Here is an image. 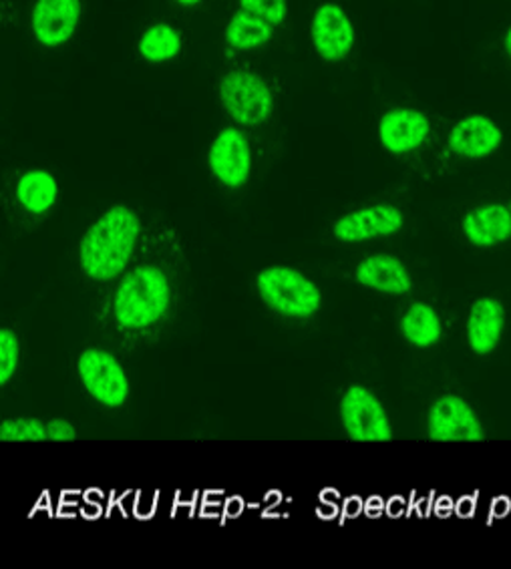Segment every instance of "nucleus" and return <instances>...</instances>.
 <instances>
[{
    "label": "nucleus",
    "instance_id": "nucleus-1",
    "mask_svg": "<svg viewBox=\"0 0 511 569\" xmlns=\"http://www.w3.org/2000/svg\"><path fill=\"white\" fill-rule=\"evenodd\" d=\"M141 223L133 211L116 206L101 216L81 240L79 258L86 274L111 280L123 272L138 242Z\"/></svg>",
    "mask_w": 511,
    "mask_h": 569
},
{
    "label": "nucleus",
    "instance_id": "nucleus-10",
    "mask_svg": "<svg viewBox=\"0 0 511 569\" xmlns=\"http://www.w3.org/2000/svg\"><path fill=\"white\" fill-rule=\"evenodd\" d=\"M81 0H37L32 9V32L44 47H59L76 34Z\"/></svg>",
    "mask_w": 511,
    "mask_h": 569
},
{
    "label": "nucleus",
    "instance_id": "nucleus-2",
    "mask_svg": "<svg viewBox=\"0 0 511 569\" xmlns=\"http://www.w3.org/2000/svg\"><path fill=\"white\" fill-rule=\"evenodd\" d=\"M170 305V284L160 268L141 266L129 272L116 296V318L123 328H146Z\"/></svg>",
    "mask_w": 511,
    "mask_h": 569
},
{
    "label": "nucleus",
    "instance_id": "nucleus-16",
    "mask_svg": "<svg viewBox=\"0 0 511 569\" xmlns=\"http://www.w3.org/2000/svg\"><path fill=\"white\" fill-rule=\"evenodd\" d=\"M357 280L367 288H373L387 295H405L413 286L411 276L407 274L405 266L391 256L367 258L357 270Z\"/></svg>",
    "mask_w": 511,
    "mask_h": 569
},
{
    "label": "nucleus",
    "instance_id": "nucleus-22",
    "mask_svg": "<svg viewBox=\"0 0 511 569\" xmlns=\"http://www.w3.org/2000/svg\"><path fill=\"white\" fill-rule=\"evenodd\" d=\"M19 365V340L11 330L0 332V385L11 380Z\"/></svg>",
    "mask_w": 511,
    "mask_h": 569
},
{
    "label": "nucleus",
    "instance_id": "nucleus-5",
    "mask_svg": "<svg viewBox=\"0 0 511 569\" xmlns=\"http://www.w3.org/2000/svg\"><path fill=\"white\" fill-rule=\"evenodd\" d=\"M342 425L352 441L359 443H384L393 439L391 425L381 402L373 392L362 387H351L342 397Z\"/></svg>",
    "mask_w": 511,
    "mask_h": 569
},
{
    "label": "nucleus",
    "instance_id": "nucleus-13",
    "mask_svg": "<svg viewBox=\"0 0 511 569\" xmlns=\"http://www.w3.org/2000/svg\"><path fill=\"white\" fill-rule=\"evenodd\" d=\"M503 141L498 123L485 116H469L461 119L449 133V148L461 158L481 159L491 156Z\"/></svg>",
    "mask_w": 511,
    "mask_h": 569
},
{
    "label": "nucleus",
    "instance_id": "nucleus-18",
    "mask_svg": "<svg viewBox=\"0 0 511 569\" xmlns=\"http://www.w3.org/2000/svg\"><path fill=\"white\" fill-rule=\"evenodd\" d=\"M57 193L59 188L53 176L39 169L24 173L17 186V198L21 201L22 208L31 213H44L51 210L57 201Z\"/></svg>",
    "mask_w": 511,
    "mask_h": 569
},
{
    "label": "nucleus",
    "instance_id": "nucleus-26",
    "mask_svg": "<svg viewBox=\"0 0 511 569\" xmlns=\"http://www.w3.org/2000/svg\"><path fill=\"white\" fill-rule=\"evenodd\" d=\"M503 49H505V53L510 54L511 59V27L505 31V37H503Z\"/></svg>",
    "mask_w": 511,
    "mask_h": 569
},
{
    "label": "nucleus",
    "instance_id": "nucleus-15",
    "mask_svg": "<svg viewBox=\"0 0 511 569\" xmlns=\"http://www.w3.org/2000/svg\"><path fill=\"white\" fill-rule=\"evenodd\" d=\"M503 330V308L498 300L481 298L478 300L468 320L469 345L478 355H490L500 342Z\"/></svg>",
    "mask_w": 511,
    "mask_h": 569
},
{
    "label": "nucleus",
    "instance_id": "nucleus-8",
    "mask_svg": "<svg viewBox=\"0 0 511 569\" xmlns=\"http://www.w3.org/2000/svg\"><path fill=\"white\" fill-rule=\"evenodd\" d=\"M312 42L324 61H342L354 44V27L339 4L327 2L312 19Z\"/></svg>",
    "mask_w": 511,
    "mask_h": 569
},
{
    "label": "nucleus",
    "instance_id": "nucleus-4",
    "mask_svg": "<svg viewBox=\"0 0 511 569\" xmlns=\"http://www.w3.org/2000/svg\"><path fill=\"white\" fill-rule=\"evenodd\" d=\"M220 101L230 117L242 126L264 123L274 107L267 81L250 71L226 74L220 81Z\"/></svg>",
    "mask_w": 511,
    "mask_h": 569
},
{
    "label": "nucleus",
    "instance_id": "nucleus-27",
    "mask_svg": "<svg viewBox=\"0 0 511 569\" xmlns=\"http://www.w3.org/2000/svg\"><path fill=\"white\" fill-rule=\"evenodd\" d=\"M180 4H183V7H196V4H200L202 0H178Z\"/></svg>",
    "mask_w": 511,
    "mask_h": 569
},
{
    "label": "nucleus",
    "instance_id": "nucleus-7",
    "mask_svg": "<svg viewBox=\"0 0 511 569\" xmlns=\"http://www.w3.org/2000/svg\"><path fill=\"white\" fill-rule=\"evenodd\" d=\"M429 439L439 443H475L483 439V429L468 402L459 397H443L429 412Z\"/></svg>",
    "mask_w": 511,
    "mask_h": 569
},
{
    "label": "nucleus",
    "instance_id": "nucleus-20",
    "mask_svg": "<svg viewBox=\"0 0 511 569\" xmlns=\"http://www.w3.org/2000/svg\"><path fill=\"white\" fill-rule=\"evenodd\" d=\"M181 39L170 24H156L141 34L139 39V54L150 63L170 61L180 53Z\"/></svg>",
    "mask_w": 511,
    "mask_h": 569
},
{
    "label": "nucleus",
    "instance_id": "nucleus-28",
    "mask_svg": "<svg viewBox=\"0 0 511 569\" xmlns=\"http://www.w3.org/2000/svg\"><path fill=\"white\" fill-rule=\"evenodd\" d=\"M510 211H511V203H510Z\"/></svg>",
    "mask_w": 511,
    "mask_h": 569
},
{
    "label": "nucleus",
    "instance_id": "nucleus-19",
    "mask_svg": "<svg viewBox=\"0 0 511 569\" xmlns=\"http://www.w3.org/2000/svg\"><path fill=\"white\" fill-rule=\"evenodd\" d=\"M403 337L419 348L431 347L441 338V322L431 306L417 305L409 308L403 322H401Z\"/></svg>",
    "mask_w": 511,
    "mask_h": 569
},
{
    "label": "nucleus",
    "instance_id": "nucleus-12",
    "mask_svg": "<svg viewBox=\"0 0 511 569\" xmlns=\"http://www.w3.org/2000/svg\"><path fill=\"white\" fill-rule=\"evenodd\" d=\"M429 119L417 109H391L381 117L379 139L391 153H407L423 146L429 138Z\"/></svg>",
    "mask_w": 511,
    "mask_h": 569
},
{
    "label": "nucleus",
    "instance_id": "nucleus-3",
    "mask_svg": "<svg viewBox=\"0 0 511 569\" xmlns=\"http://www.w3.org/2000/svg\"><path fill=\"white\" fill-rule=\"evenodd\" d=\"M258 290L262 300L282 317L309 318L320 308L319 288L292 268H268L258 276Z\"/></svg>",
    "mask_w": 511,
    "mask_h": 569
},
{
    "label": "nucleus",
    "instance_id": "nucleus-9",
    "mask_svg": "<svg viewBox=\"0 0 511 569\" xmlns=\"http://www.w3.org/2000/svg\"><path fill=\"white\" fill-rule=\"evenodd\" d=\"M212 173L228 188H240L250 178L252 151L238 129H224L210 148Z\"/></svg>",
    "mask_w": 511,
    "mask_h": 569
},
{
    "label": "nucleus",
    "instance_id": "nucleus-17",
    "mask_svg": "<svg viewBox=\"0 0 511 569\" xmlns=\"http://www.w3.org/2000/svg\"><path fill=\"white\" fill-rule=\"evenodd\" d=\"M272 29L274 24L240 9L226 27V41L232 49L252 51L272 39Z\"/></svg>",
    "mask_w": 511,
    "mask_h": 569
},
{
    "label": "nucleus",
    "instance_id": "nucleus-11",
    "mask_svg": "<svg viewBox=\"0 0 511 569\" xmlns=\"http://www.w3.org/2000/svg\"><path fill=\"white\" fill-rule=\"evenodd\" d=\"M403 228V213L394 206H373L352 211L334 223V236L342 242H364L371 238L393 236Z\"/></svg>",
    "mask_w": 511,
    "mask_h": 569
},
{
    "label": "nucleus",
    "instance_id": "nucleus-14",
    "mask_svg": "<svg viewBox=\"0 0 511 569\" xmlns=\"http://www.w3.org/2000/svg\"><path fill=\"white\" fill-rule=\"evenodd\" d=\"M463 233L475 246H495L510 240L511 211L500 203L481 206L463 218Z\"/></svg>",
    "mask_w": 511,
    "mask_h": 569
},
{
    "label": "nucleus",
    "instance_id": "nucleus-24",
    "mask_svg": "<svg viewBox=\"0 0 511 569\" xmlns=\"http://www.w3.org/2000/svg\"><path fill=\"white\" fill-rule=\"evenodd\" d=\"M47 432L49 439L57 441V443H64V441H76L77 431L71 422L63 421V419H54V421L47 425Z\"/></svg>",
    "mask_w": 511,
    "mask_h": 569
},
{
    "label": "nucleus",
    "instance_id": "nucleus-25",
    "mask_svg": "<svg viewBox=\"0 0 511 569\" xmlns=\"http://www.w3.org/2000/svg\"><path fill=\"white\" fill-rule=\"evenodd\" d=\"M361 509H362L361 501H359V499H357V497H352L351 503H349V506H347V516L357 517V513H359V511H361Z\"/></svg>",
    "mask_w": 511,
    "mask_h": 569
},
{
    "label": "nucleus",
    "instance_id": "nucleus-21",
    "mask_svg": "<svg viewBox=\"0 0 511 569\" xmlns=\"http://www.w3.org/2000/svg\"><path fill=\"white\" fill-rule=\"evenodd\" d=\"M0 439L11 443H27V441H44L49 432L43 422L37 419H12L0 425Z\"/></svg>",
    "mask_w": 511,
    "mask_h": 569
},
{
    "label": "nucleus",
    "instance_id": "nucleus-23",
    "mask_svg": "<svg viewBox=\"0 0 511 569\" xmlns=\"http://www.w3.org/2000/svg\"><path fill=\"white\" fill-rule=\"evenodd\" d=\"M240 9L252 12L270 24H282L287 19V0H240Z\"/></svg>",
    "mask_w": 511,
    "mask_h": 569
},
{
    "label": "nucleus",
    "instance_id": "nucleus-6",
    "mask_svg": "<svg viewBox=\"0 0 511 569\" xmlns=\"http://www.w3.org/2000/svg\"><path fill=\"white\" fill-rule=\"evenodd\" d=\"M79 377L91 397L106 407H119L128 399V377L116 357L106 350H86L79 359Z\"/></svg>",
    "mask_w": 511,
    "mask_h": 569
}]
</instances>
